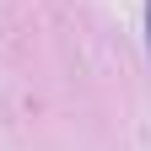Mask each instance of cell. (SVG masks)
Returning <instances> with one entry per match:
<instances>
[{"instance_id":"cell-1","label":"cell","mask_w":151,"mask_h":151,"mask_svg":"<svg viewBox=\"0 0 151 151\" xmlns=\"http://www.w3.org/2000/svg\"><path fill=\"white\" fill-rule=\"evenodd\" d=\"M146 43H151V0H146Z\"/></svg>"}]
</instances>
